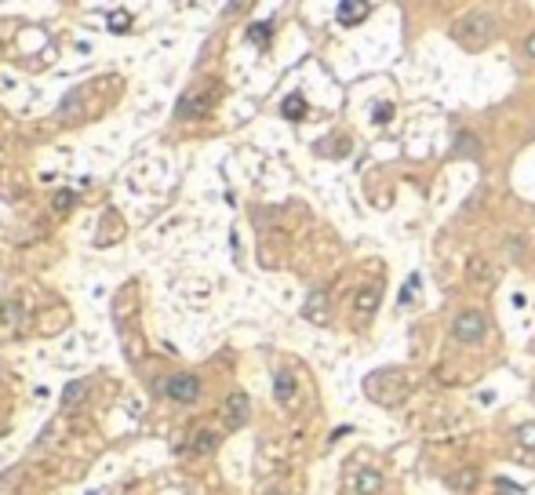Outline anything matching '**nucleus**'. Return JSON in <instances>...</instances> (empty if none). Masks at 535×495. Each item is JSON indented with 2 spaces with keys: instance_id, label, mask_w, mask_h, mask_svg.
<instances>
[{
  "instance_id": "obj_11",
  "label": "nucleus",
  "mask_w": 535,
  "mask_h": 495,
  "mask_svg": "<svg viewBox=\"0 0 535 495\" xmlns=\"http://www.w3.org/2000/svg\"><path fill=\"white\" fill-rule=\"evenodd\" d=\"M466 274H470L474 284H481V288H492V284H495V269L488 266V259H481V255H477V259H470Z\"/></svg>"
},
{
  "instance_id": "obj_14",
  "label": "nucleus",
  "mask_w": 535,
  "mask_h": 495,
  "mask_svg": "<svg viewBox=\"0 0 535 495\" xmlns=\"http://www.w3.org/2000/svg\"><path fill=\"white\" fill-rule=\"evenodd\" d=\"M281 113H284V120H302L306 117V99L302 95H288L281 102Z\"/></svg>"
},
{
  "instance_id": "obj_20",
  "label": "nucleus",
  "mask_w": 535,
  "mask_h": 495,
  "mask_svg": "<svg viewBox=\"0 0 535 495\" xmlns=\"http://www.w3.org/2000/svg\"><path fill=\"white\" fill-rule=\"evenodd\" d=\"M415 292H419V274H412L408 281H404V288H401V306H408V302L415 299Z\"/></svg>"
},
{
  "instance_id": "obj_6",
  "label": "nucleus",
  "mask_w": 535,
  "mask_h": 495,
  "mask_svg": "<svg viewBox=\"0 0 535 495\" xmlns=\"http://www.w3.org/2000/svg\"><path fill=\"white\" fill-rule=\"evenodd\" d=\"M379 299H382L379 284H364V288L353 295V313H357V317H364V321H368V317L379 310Z\"/></svg>"
},
{
  "instance_id": "obj_25",
  "label": "nucleus",
  "mask_w": 535,
  "mask_h": 495,
  "mask_svg": "<svg viewBox=\"0 0 535 495\" xmlns=\"http://www.w3.org/2000/svg\"><path fill=\"white\" fill-rule=\"evenodd\" d=\"M263 495H284L281 488H270V492H263Z\"/></svg>"
},
{
  "instance_id": "obj_12",
  "label": "nucleus",
  "mask_w": 535,
  "mask_h": 495,
  "mask_svg": "<svg viewBox=\"0 0 535 495\" xmlns=\"http://www.w3.org/2000/svg\"><path fill=\"white\" fill-rule=\"evenodd\" d=\"M477 481H481V473L474 466H463V470H456V473L444 477V488H451V492H470Z\"/></svg>"
},
{
  "instance_id": "obj_1",
  "label": "nucleus",
  "mask_w": 535,
  "mask_h": 495,
  "mask_svg": "<svg viewBox=\"0 0 535 495\" xmlns=\"http://www.w3.org/2000/svg\"><path fill=\"white\" fill-rule=\"evenodd\" d=\"M495 33H499V26L488 11H466L463 19L451 22V40L470 47V52H481L484 44H492Z\"/></svg>"
},
{
  "instance_id": "obj_24",
  "label": "nucleus",
  "mask_w": 535,
  "mask_h": 495,
  "mask_svg": "<svg viewBox=\"0 0 535 495\" xmlns=\"http://www.w3.org/2000/svg\"><path fill=\"white\" fill-rule=\"evenodd\" d=\"M525 55H528V58H532V62H535V33H532V37H528V40H525Z\"/></svg>"
},
{
  "instance_id": "obj_22",
  "label": "nucleus",
  "mask_w": 535,
  "mask_h": 495,
  "mask_svg": "<svg viewBox=\"0 0 535 495\" xmlns=\"http://www.w3.org/2000/svg\"><path fill=\"white\" fill-rule=\"evenodd\" d=\"M390 117H394V106L390 102H379L375 109H371V120H375V124H386Z\"/></svg>"
},
{
  "instance_id": "obj_7",
  "label": "nucleus",
  "mask_w": 535,
  "mask_h": 495,
  "mask_svg": "<svg viewBox=\"0 0 535 495\" xmlns=\"http://www.w3.org/2000/svg\"><path fill=\"white\" fill-rule=\"evenodd\" d=\"M368 11H371L368 0H343V4H339V11H335V19L343 22V26H357V22L368 19Z\"/></svg>"
},
{
  "instance_id": "obj_5",
  "label": "nucleus",
  "mask_w": 535,
  "mask_h": 495,
  "mask_svg": "<svg viewBox=\"0 0 535 495\" xmlns=\"http://www.w3.org/2000/svg\"><path fill=\"white\" fill-rule=\"evenodd\" d=\"M248 411H251V404H248V393H230L226 397V404H222V419H226V430H240L248 423Z\"/></svg>"
},
{
  "instance_id": "obj_21",
  "label": "nucleus",
  "mask_w": 535,
  "mask_h": 495,
  "mask_svg": "<svg viewBox=\"0 0 535 495\" xmlns=\"http://www.w3.org/2000/svg\"><path fill=\"white\" fill-rule=\"evenodd\" d=\"M73 201H77L73 189H59V194H55V207H59V212H70Z\"/></svg>"
},
{
  "instance_id": "obj_10",
  "label": "nucleus",
  "mask_w": 535,
  "mask_h": 495,
  "mask_svg": "<svg viewBox=\"0 0 535 495\" xmlns=\"http://www.w3.org/2000/svg\"><path fill=\"white\" fill-rule=\"evenodd\" d=\"M295 390H299V382H295V375H291V372H277V375H273V397H277V401L281 404H291V401H295Z\"/></svg>"
},
{
  "instance_id": "obj_16",
  "label": "nucleus",
  "mask_w": 535,
  "mask_h": 495,
  "mask_svg": "<svg viewBox=\"0 0 535 495\" xmlns=\"http://www.w3.org/2000/svg\"><path fill=\"white\" fill-rule=\"evenodd\" d=\"M270 37H273V22H255V26H248V40H251V44L266 47Z\"/></svg>"
},
{
  "instance_id": "obj_13",
  "label": "nucleus",
  "mask_w": 535,
  "mask_h": 495,
  "mask_svg": "<svg viewBox=\"0 0 535 495\" xmlns=\"http://www.w3.org/2000/svg\"><path fill=\"white\" fill-rule=\"evenodd\" d=\"M215 444H219V434L215 430H197L189 441V452L193 455H208V452H215Z\"/></svg>"
},
{
  "instance_id": "obj_27",
  "label": "nucleus",
  "mask_w": 535,
  "mask_h": 495,
  "mask_svg": "<svg viewBox=\"0 0 535 495\" xmlns=\"http://www.w3.org/2000/svg\"><path fill=\"white\" fill-rule=\"evenodd\" d=\"M532 139H535V127H532Z\"/></svg>"
},
{
  "instance_id": "obj_19",
  "label": "nucleus",
  "mask_w": 535,
  "mask_h": 495,
  "mask_svg": "<svg viewBox=\"0 0 535 495\" xmlns=\"http://www.w3.org/2000/svg\"><path fill=\"white\" fill-rule=\"evenodd\" d=\"M127 26H132V15L127 11H113L109 15V33H124Z\"/></svg>"
},
{
  "instance_id": "obj_3",
  "label": "nucleus",
  "mask_w": 535,
  "mask_h": 495,
  "mask_svg": "<svg viewBox=\"0 0 535 495\" xmlns=\"http://www.w3.org/2000/svg\"><path fill=\"white\" fill-rule=\"evenodd\" d=\"M215 99H219V84L204 88V91H186L183 99H178V106H175V117H178V120H193V117H204L208 109L215 106Z\"/></svg>"
},
{
  "instance_id": "obj_26",
  "label": "nucleus",
  "mask_w": 535,
  "mask_h": 495,
  "mask_svg": "<svg viewBox=\"0 0 535 495\" xmlns=\"http://www.w3.org/2000/svg\"><path fill=\"white\" fill-rule=\"evenodd\" d=\"M499 495H510V492H502V488H499Z\"/></svg>"
},
{
  "instance_id": "obj_2",
  "label": "nucleus",
  "mask_w": 535,
  "mask_h": 495,
  "mask_svg": "<svg viewBox=\"0 0 535 495\" xmlns=\"http://www.w3.org/2000/svg\"><path fill=\"white\" fill-rule=\"evenodd\" d=\"M484 335H488V317L481 310H463L456 321H451V339L463 343V346L484 343Z\"/></svg>"
},
{
  "instance_id": "obj_15",
  "label": "nucleus",
  "mask_w": 535,
  "mask_h": 495,
  "mask_svg": "<svg viewBox=\"0 0 535 495\" xmlns=\"http://www.w3.org/2000/svg\"><path fill=\"white\" fill-rule=\"evenodd\" d=\"M451 150L463 153V157H477V153H481V142H477V135L459 132V135H456V146H451Z\"/></svg>"
},
{
  "instance_id": "obj_4",
  "label": "nucleus",
  "mask_w": 535,
  "mask_h": 495,
  "mask_svg": "<svg viewBox=\"0 0 535 495\" xmlns=\"http://www.w3.org/2000/svg\"><path fill=\"white\" fill-rule=\"evenodd\" d=\"M157 390L164 393V397H171V401H178V404H193V401L201 397V379L183 372V375H171V379H164Z\"/></svg>"
},
{
  "instance_id": "obj_23",
  "label": "nucleus",
  "mask_w": 535,
  "mask_h": 495,
  "mask_svg": "<svg viewBox=\"0 0 535 495\" xmlns=\"http://www.w3.org/2000/svg\"><path fill=\"white\" fill-rule=\"evenodd\" d=\"M495 488H502V492H510V495H521L525 488L521 485H517V481H506V477H499V481H495Z\"/></svg>"
},
{
  "instance_id": "obj_9",
  "label": "nucleus",
  "mask_w": 535,
  "mask_h": 495,
  "mask_svg": "<svg viewBox=\"0 0 535 495\" xmlns=\"http://www.w3.org/2000/svg\"><path fill=\"white\" fill-rule=\"evenodd\" d=\"M353 492H357V495H379V492H382V473H379V470H371V466L357 470V477H353Z\"/></svg>"
},
{
  "instance_id": "obj_8",
  "label": "nucleus",
  "mask_w": 535,
  "mask_h": 495,
  "mask_svg": "<svg viewBox=\"0 0 535 495\" xmlns=\"http://www.w3.org/2000/svg\"><path fill=\"white\" fill-rule=\"evenodd\" d=\"M328 292H313L310 299H306V306H302V317L306 321H313V324H328Z\"/></svg>"
},
{
  "instance_id": "obj_18",
  "label": "nucleus",
  "mask_w": 535,
  "mask_h": 495,
  "mask_svg": "<svg viewBox=\"0 0 535 495\" xmlns=\"http://www.w3.org/2000/svg\"><path fill=\"white\" fill-rule=\"evenodd\" d=\"M88 393V386H84V382H70V386H66V393H62V404H66V408H73L77 401H80V397H84Z\"/></svg>"
},
{
  "instance_id": "obj_17",
  "label": "nucleus",
  "mask_w": 535,
  "mask_h": 495,
  "mask_svg": "<svg viewBox=\"0 0 535 495\" xmlns=\"http://www.w3.org/2000/svg\"><path fill=\"white\" fill-rule=\"evenodd\" d=\"M517 444H521L525 452H535V423L517 426Z\"/></svg>"
}]
</instances>
